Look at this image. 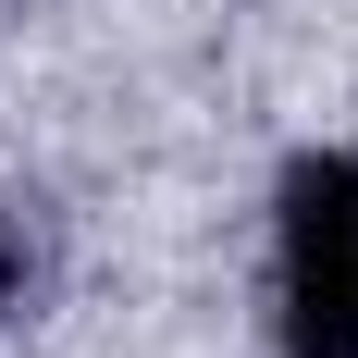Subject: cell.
I'll return each mask as SVG.
<instances>
[{"label": "cell", "mask_w": 358, "mask_h": 358, "mask_svg": "<svg viewBox=\"0 0 358 358\" xmlns=\"http://www.w3.org/2000/svg\"><path fill=\"white\" fill-rule=\"evenodd\" d=\"M285 358H358V148H309L272 198Z\"/></svg>", "instance_id": "cell-1"}, {"label": "cell", "mask_w": 358, "mask_h": 358, "mask_svg": "<svg viewBox=\"0 0 358 358\" xmlns=\"http://www.w3.org/2000/svg\"><path fill=\"white\" fill-rule=\"evenodd\" d=\"M25 285H37V259H25V235H13V222H0V322H13V309H25Z\"/></svg>", "instance_id": "cell-2"}]
</instances>
